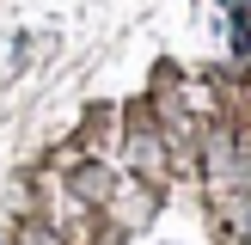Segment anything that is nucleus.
I'll return each instance as SVG.
<instances>
[{"label": "nucleus", "mask_w": 251, "mask_h": 245, "mask_svg": "<svg viewBox=\"0 0 251 245\" xmlns=\"http://www.w3.org/2000/svg\"><path fill=\"white\" fill-rule=\"evenodd\" d=\"M233 220H239V227L251 233V196H245V202H239V208H233Z\"/></svg>", "instance_id": "f257e3e1"}]
</instances>
